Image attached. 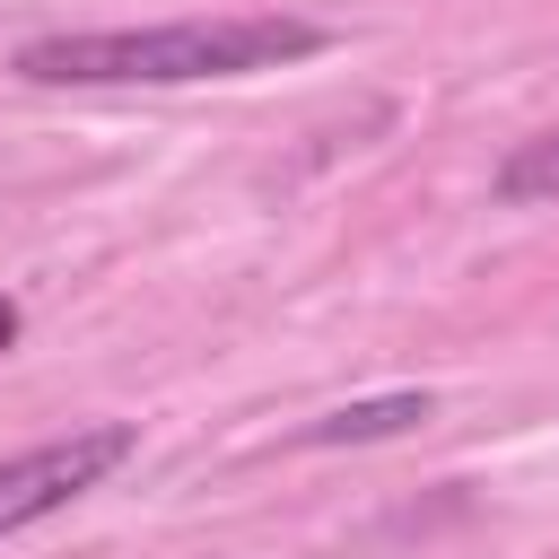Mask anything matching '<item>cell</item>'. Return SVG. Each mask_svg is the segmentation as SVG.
<instances>
[{"label":"cell","instance_id":"1","mask_svg":"<svg viewBox=\"0 0 559 559\" xmlns=\"http://www.w3.org/2000/svg\"><path fill=\"white\" fill-rule=\"evenodd\" d=\"M323 52L314 17L236 9V17H175V26H87V35H35L9 52L26 87H192V79H253L280 61Z\"/></svg>","mask_w":559,"mask_h":559},{"label":"cell","instance_id":"2","mask_svg":"<svg viewBox=\"0 0 559 559\" xmlns=\"http://www.w3.org/2000/svg\"><path fill=\"white\" fill-rule=\"evenodd\" d=\"M131 454H140V419H87L70 437H44V445L9 454L0 463V542L26 533V524H44V515H61L87 489H105Z\"/></svg>","mask_w":559,"mask_h":559},{"label":"cell","instance_id":"3","mask_svg":"<svg viewBox=\"0 0 559 559\" xmlns=\"http://www.w3.org/2000/svg\"><path fill=\"white\" fill-rule=\"evenodd\" d=\"M437 419V393L428 384H402V393H367V402H341L323 419L297 428V445H376V437H411Z\"/></svg>","mask_w":559,"mask_h":559},{"label":"cell","instance_id":"4","mask_svg":"<svg viewBox=\"0 0 559 559\" xmlns=\"http://www.w3.org/2000/svg\"><path fill=\"white\" fill-rule=\"evenodd\" d=\"M489 192H498L507 210H533V201H559V131H533V140H515V148L498 157V175H489Z\"/></svg>","mask_w":559,"mask_h":559},{"label":"cell","instance_id":"5","mask_svg":"<svg viewBox=\"0 0 559 559\" xmlns=\"http://www.w3.org/2000/svg\"><path fill=\"white\" fill-rule=\"evenodd\" d=\"M17 332H26V314H17V297H9V288H0V358H9V349H17Z\"/></svg>","mask_w":559,"mask_h":559}]
</instances>
